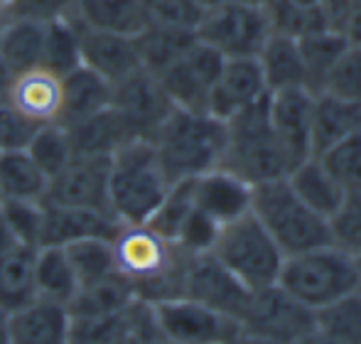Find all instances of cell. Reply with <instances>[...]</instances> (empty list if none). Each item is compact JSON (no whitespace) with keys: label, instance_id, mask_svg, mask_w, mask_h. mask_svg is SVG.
<instances>
[{"label":"cell","instance_id":"1","mask_svg":"<svg viewBox=\"0 0 361 344\" xmlns=\"http://www.w3.org/2000/svg\"><path fill=\"white\" fill-rule=\"evenodd\" d=\"M114 244L116 271L133 285L143 302H160L185 295L190 254L147 224H121Z\"/></svg>","mask_w":361,"mask_h":344},{"label":"cell","instance_id":"2","mask_svg":"<svg viewBox=\"0 0 361 344\" xmlns=\"http://www.w3.org/2000/svg\"><path fill=\"white\" fill-rule=\"evenodd\" d=\"M170 185L219 168L226 145V123L209 113L175 109L150 138Z\"/></svg>","mask_w":361,"mask_h":344},{"label":"cell","instance_id":"3","mask_svg":"<svg viewBox=\"0 0 361 344\" xmlns=\"http://www.w3.org/2000/svg\"><path fill=\"white\" fill-rule=\"evenodd\" d=\"M170 180L150 140L133 138L109 160V207L121 224H147L162 204Z\"/></svg>","mask_w":361,"mask_h":344},{"label":"cell","instance_id":"4","mask_svg":"<svg viewBox=\"0 0 361 344\" xmlns=\"http://www.w3.org/2000/svg\"><path fill=\"white\" fill-rule=\"evenodd\" d=\"M224 123H226V145L219 168L241 177L251 187L288 175V158L268 118V96L238 111Z\"/></svg>","mask_w":361,"mask_h":344},{"label":"cell","instance_id":"5","mask_svg":"<svg viewBox=\"0 0 361 344\" xmlns=\"http://www.w3.org/2000/svg\"><path fill=\"white\" fill-rule=\"evenodd\" d=\"M290 297L307 310H319L329 302L361 290L357 258L337 246L324 244L302 254L286 256L278 283Z\"/></svg>","mask_w":361,"mask_h":344},{"label":"cell","instance_id":"6","mask_svg":"<svg viewBox=\"0 0 361 344\" xmlns=\"http://www.w3.org/2000/svg\"><path fill=\"white\" fill-rule=\"evenodd\" d=\"M251 214L271 234L278 249L286 256L302 254L329 241L327 219L314 214L302 199L293 192L286 177L253 185L251 190Z\"/></svg>","mask_w":361,"mask_h":344},{"label":"cell","instance_id":"7","mask_svg":"<svg viewBox=\"0 0 361 344\" xmlns=\"http://www.w3.org/2000/svg\"><path fill=\"white\" fill-rule=\"evenodd\" d=\"M212 256L251 293L276 285L286 261V254L251 211L219 229Z\"/></svg>","mask_w":361,"mask_h":344},{"label":"cell","instance_id":"8","mask_svg":"<svg viewBox=\"0 0 361 344\" xmlns=\"http://www.w3.org/2000/svg\"><path fill=\"white\" fill-rule=\"evenodd\" d=\"M195 35L224 59L256 57L273 35V23L258 0H228L202 13Z\"/></svg>","mask_w":361,"mask_h":344},{"label":"cell","instance_id":"9","mask_svg":"<svg viewBox=\"0 0 361 344\" xmlns=\"http://www.w3.org/2000/svg\"><path fill=\"white\" fill-rule=\"evenodd\" d=\"M150 305V302H147ZM152 317L172 344H233L241 325L192 297H170L152 302Z\"/></svg>","mask_w":361,"mask_h":344},{"label":"cell","instance_id":"10","mask_svg":"<svg viewBox=\"0 0 361 344\" xmlns=\"http://www.w3.org/2000/svg\"><path fill=\"white\" fill-rule=\"evenodd\" d=\"M221 64L224 57L216 49L195 39L185 54L157 74V79L175 109L209 113V94L221 72Z\"/></svg>","mask_w":361,"mask_h":344},{"label":"cell","instance_id":"11","mask_svg":"<svg viewBox=\"0 0 361 344\" xmlns=\"http://www.w3.org/2000/svg\"><path fill=\"white\" fill-rule=\"evenodd\" d=\"M314 327L312 310L300 305L281 285L256 290L241 320V330L278 344H295Z\"/></svg>","mask_w":361,"mask_h":344},{"label":"cell","instance_id":"12","mask_svg":"<svg viewBox=\"0 0 361 344\" xmlns=\"http://www.w3.org/2000/svg\"><path fill=\"white\" fill-rule=\"evenodd\" d=\"M111 106L123 116L130 130L145 140H150L162 121L175 111L157 74L143 67L111 86Z\"/></svg>","mask_w":361,"mask_h":344},{"label":"cell","instance_id":"13","mask_svg":"<svg viewBox=\"0 0 361 344\" xmlns=\"http://www.w3.org/2000/svg\"><path fill=\"white\" fill-rule=\"evenodd\" d=\"M253 293L226 271L212 254L190 256L185 273V297L202 302L241 325Z\"/></svg>","mask_w":361,"mask_h":344},{"label":"cell","instance_id":"14","mask_svg":"<svg viewBox=\"0 0 361 344\" xmlns=\"http://www.w3.org/2000/svg\"><path fill=\"white\" fill-rule=\"evenodd\" d=\"M109 160L74 155L54 177H49L44 199L47 204L81 207L111 214L109 207ZM114 216V214H111Z\"/></svg>","mask_w":361,"mask_h":344},{"label":"cell","instance_id":"15","mask_svg":"<svg viewBox=\"0 0 361 344\" xmlns=\"http://www.w3.org/2000/svg\"><path fill=\"white\" fill-rule=\"evenodd\" d=\"M268 118L290 168L312 155V91L305 86L271 91Z\"/></svg>","mask_w":361,"mask_h":344},{"label":"cell","instance_id":"16","mask_svg":"<svg viewBox=\"0 0 361 344\" xmlns=\"http://www.w3.org/2000/svg\"><path fill=\"white\" fill-rule=\"evenodd\" d=\"M268 94L271 91H268L256 57L224 59L221 72L209 94V116L228 121L238 111L263 101Z\"/></svg>","mask_w":361,"mask_h":344},{"label":"cell","instance_id":"17","mask_svg":"<svg viewBox=\"0 0 361 344\" xmlns=\"http://www.w3.org/2000/svg\"><path fill=\"white\" fill-rule=\"evenodd\" d=\"M3 101L37 125L59 123V116H62V77H57L44 67L13 74Z\"/></svg>","mask_w":361,"mask_h":344},{"label":"cell","instance_id":"18","mask_svg":"<svg viewBox=\"0 0 361 344\" xmlns=\"http://www.w3.org/2000/svg\"><path fill=\"white\" fill-rule=\"evenodd\" d=\"M79 42L81 64L101 74L111 86L143 67L138 47H135V37L130 35L106 32V30H94L79 23Z\"/></svg>","mask_w":361,"mask_h":344},{"label":"cell","instance_id":"19","mask_svg":"<svg viewBox=\"0 0 361 344\" xmlns=\"http://www.w3.org/2000/svg\"><path fill=\"white\" fill-rule=\"evenodd\" d=\"M251 190L253 187L248 182L224 168H214L192 180L195 207L214 219L219 226L251 211Z\"/></svg>","mask_w":361,"mask_h":344},{"label":"cell","instance_id":"20","mask_svg":"<svg viewBox=\"0 0 361 344\" xmlns=\"http://www.w3.org/2000/svg\"><path fill=\"white\" fill-rule=\"evenodd\" d=\"M118 226L121 221L106 211L44 202V224L39 246H69L81 239H114Z\"/></svg>","mask_w":361,"mask_h":344},{"label":"cell","instance_id":"21","mask_svg":"<svg viewBox=\"0 0 361 344\" xmlns=\"http://www.w3.org/2000/svg\"><path fill=\"white\" fill-rule=\"evenodd\" d=\"M69 310L59 302L35 297L10 312V344H69Z\"/></svg>","mask_w":361,"mask_h":344},{"label":"cell","instance_id":"22","mask_svg":"<svg viewBox=\"0 0 361 344\" xmlns=\"http://www.w3.org/2000/svg\"><path fill=\"white\" fill-rule=\"evenodd\" d=\"M64 128L72 140L74 155H86V158H111L121 145L138 138L114 106L64 125Z\"/></svg>","mask_w":361,"mask_h":344},{"label":"cell","instance_id":"23","mask_svg":"<svg viewBox=\"0 0 361 344\" xmlns=\"http://www.w3.org/2000/svg\"><path fill=\"white\" fill-rule=\"evenodd\" d=\"M361 130V104L317 91L312 94V155Z\"/></svg>","mask_w":361,"mask_h":344},{"label":"cell","instance_id":"24","mask_svg":"<svg viewBox=\"0 0 361 344\" xmlns=\"http://www.w3.org/2000/svg\"><path fill=\"white\" fill-rule=\"evenodd\" d=\"M111 106V84L94 69L79 64L62 77V116L59 123L69 125Z\"/></svg>","mask_w":361,"mask_h":344},{"label":"cell","instance_id":"25","mask_svg":"<svg viewBox=\"0 0 361 344\" xmlns=\"http://www.w3.org/2000/svg\"><path fill=\"white\" fill-rule=\"evenodd\" d=\"M288 185L293 187V192L314 211V214L329 216L337 211V207L344 199V190L339 187V182L329 175V170L324 168V163L317 155H310L307 160L298 163L295 168H290L286 175Z\"/></svg>","mask_w":361,"mask_h":344},{"label":"cell","instance_id":"26","mask_svg":"<svg viewBox=\"0 0 361 344\" xmlns=\"http://www.w3.org/2000/svg\"><path fill=\"white\" fill-rule=\"evenodd\" d=\"M44 23L8 18L0 23V62L10 74H20L42 64Z\"/></svg>","mask_w":361,"mask_h":344},{"label":"cell","instance_id":"27","mask_svg":"<svg viewBox=\"0 0 361 344\" xmlns=\"http://www.w3.org/2000/svg\"><path fill=\"white\" fill-rule=\"evenodd\" d=\"M256 59L263 72V79H266L268 91L293 89V86H305L307 89L298 37L273 32L261 47V52L256 54Z\"/></svg>","mask_w":361,"mask_h":344},{"label":"cell","instance_id":"28","mask_svg":"<svg viewBox=\"0 0 361 344\" xmlns=\"http://www.w3.org/2000/svg\"><path fill=\"white\" fill-rule=\"evenodd\" d=\"M74 18L86 27L130 37L147 25L140 0H74Z\"/></svg>","mask_w":361,"mask_h":344},{"label":"cell","instance_id":"29","mask_svg":"<svg viewBox=\"0 0 361 344\" xmlns=\"http://www.w3.org/2000/svg\"><path fill=\"white\" fill-rule=\"evenodd\" d=\"M35 288L37 297L67 307L79 290V281L62 246H39L35 251Z\"/></svg>","mask_w":361,"mask_h":344},{"label":"cell","instance_id":"30","mask_svg":"<svg viewBox=\"0 0 361 344\" xmlns=\"http://www.w3.org/2000/svg\"><path fill=\"white\" fill-rule=\"evenodd\" d=\"M135 290L121 273L104 278L99 283H91L76 290L74 300L67 305L69 317H101L123 312L130 302H135Z\"/></svg>","mask_w":361,"mask_h":344},{"label":"cell","instance_id":"31","mask_svg":"<svg viewBox=\"0 0 361 344\" xmlns=\"http://www.w3.org/2000/svg\"><path fill=\"white\" fill-rule=\"evenodd\" d=\"M35 251L18 246L10 254L0 256V307L15 312L37 297L35 288Z\"/></svg>","mask_w":361,"mask_h":344},{"label":"cell","instance_id":"32","mask_svg":"<svg viewBox=\"0 0 361 344\" xmlns=\"http://www.w3.org/2000/svg\"><path fill=\"white\" fill-rule=\"evenodd\" d=\"M197 39L195 30L182 27H165V25L147 23L138 35H135V47L140 54L143 69L152 74H160L165 67H170L180 54H185Z\"/></svg>","mask_w":361,"mask_h":344},{"label":"cell","instance_id":"33","mask_svg":"<svg viewBox=\"0 0 361 344\" xmlns=\"http://www.w3.org/2000/svg\"><path fill=\"white\" fill-rule=\"evenodd\" d=\"M298 44H300V54H302L307 89L312 94H317L322 89L324 79H327L329 69L334 67V62L342 57V52L352 42L339 30L324 27L317 30V32H307L302 37H298Z\"/></svg>","mask_w":361,"mask_h":344},{"label":"cell","instance_id":"34","mask_svg":"<svg viewBox=\"0 0 361 344\" xmlns=\"http://www.w3.org/2000/svg\"><path fill=\"white\" fill-rule=\"evenodd\" d=\"M49 177L37 168L27 150H0L3 199H44Z\"/></svg>","mask_w":361,"mask_h":344},{"label":"cell","instance_id":"35","mask_svg":"<svg viewBox=\"0 0 361 344\" xmlns=\"http://www.w3.org/2000/svg\"><path fill=\"white\" fill-rule=\"evenodd\" d=\"M81 64V42H79V23L74 18L49 20L44 23L42 39V64L57 77H64Z\"/></svg>","mask_w":361,"mask_h":344},{"label":"cell","instance_id":"36","mask_svg":"<svg viewBox=\"0 0 361 344\" xmlns=\"http://www.w3.org/2000/svg\"><path fill=\"white\" fill-rule=\"evenodd\" d=\"M62 249L67 251V258L74 268L79 288L99 283L104 278L118 273L116 271L114 244H111V239H81L69 246H62Z\"/></svg>","mask_w":361,"mask_h":344},{"label":"cell","instance_id":"37","mask_svg":"<svg viewBox=\"0 0 361 344\" xmlns=\"http://www.w3.org/2000/svg\"><path fill=\"white\" fill-rule=\"evenodd\" d=\"M314 330L342 344H361V290L312 310Z\"/></svg>","mask_w":361,"mask_h":344},{"label":"cell","instance_id":"38","mask_svg":"<svg viewBox=\"0 0 361 344\" xmlns=\"http://www.w3.org/2000/svg\"><path fill=\"white\" fill-rule=\"evenodd\" d=\"M25 150L47 177H54L62 168H67V163L74 158L72 140H69V133L62 123L39 125Z\"/></svg>","mask_w":361,"mask_h":344},{"label":"cell","instance_id":"39","mask_svg":"<svg viewBox=\"0 0 361 344\" xmlns=\"http://www.w3.org/2000/svg\"><path fill=\"white\" fill-rule=\"evenodd\" d=\"M130 305L116 315L72 317L69 344H118L130 332Z\"/></svg>","mask_w":361,"mask_h":344},{"label":"cell","instance_id":"40","mask_svg":"<svg viewBox=\"0 0 361 344\" xmlns=\"http://www.w3.org/2000/svg\"><path fill=\"white\" fill-rule=\"evenodd\" d=\"M329 241L352 258L361 256V190L344 192L342 204L327 219Z\"/></svg>","mask_w":361,"mask_h":344},{"label":"cell","instance_id":"41","mask_svg":"<svg viewBox=\"0 0 361 344\" xmlns=\"http://www.w3.org/2000/svg\"><path fill=\"white\" fill-rule=\"evenodd\" d=\"M0 214L5 216L10 231L20 246L37 249L42 239L44 224V202L42 199H3Z\"/></svg>","mask_w":361,"mask_h":344},{"label":"cell","instance_id":"42","mask_svg":"<svg viewBox=\"0 0 361 344\" xmlns=\"http://www.w3.org/2000/svg\"><path fill=\"white\" fill-rule=\"evenodd\" d=\"M344 192L361 190V130L317 155Z\"/></svg>","mask_w":361,"mask_h":344},{"label":"cell","instance_id":"43","mask_svg":"<svg viewBox=\"0 0 361 344\" xmlns=\"http://www.w3.org/2000/svg\"><path fill=\"white\" fill-rule=\"evenodd\" d=\"M319 91L361 104V44H349L344 49Z\"/></svg>","mask_w":361,"mask_h":344},{"label":"cell","instance_id":"44","mask_svg":"<svg viewBox=\"0 0 361 344\" xmlns=\"http://www.w3.org/2000/svg\"><path fill=\"white\" fill-rule=\"evenodd\" d=\"M219 229H221V226H219L214 219H209L202 209L192 207L190 214L182 219L180 229H177V234L172 241L190 256L212 254L214 241L219 236Z\"/></svg>","mask_w":361,"mask_h":344},{"label":"cell","instance_id":"45","mask_svg":"<svg viewBox=\"0 0 361 344\" xmlns=\"http://www.w3.org/2000/svg\"><path fill=\"white\" fill-rule=\"evenodd\" d=\"M145 20L165 27L197 30L202 10L195 0H140Z\"/></svg>","mask_w":361,"mask_h":344},{"label":"cell","instance_id":"46","mask_svg":"<svg viewBox=\"0 0 361 344\" xmlns=\"http://www.w3.org/2000/svg\"><path fill=\"white\" fill-rule=\"evenodd\" d=\"M39 125L0 101V150H25Z\"/></svg>","mask_w":361,"mask_h":344},{"label":"cell","instance_id":"47","mask_svg":"<svg viewBox=\"0 0 361 344\" xmlns=\"http://www.w3.org/2000/svg\"><path fill=\"white\" fill-rule=\"evenodd\" d=\"M8 18L39 20V23L74 18V0H10Z\"/></svg>","mask_w":361,"mask_h":344},{"label":"cell","instance_id":"48","mask_svg":"<svg viewBox=\"0 0 361 344\" xmlns=\"http://www.w3.org/2000/svg\"><path fill=\"white\" fill-rule=\"evenodd\" d=\"M342 32L352 44H361V0H349L342 20Z\"/></svg>","mask_w":361,"mask_h":344},{"label":"cell","instance_id":"49","mask_svg":"<svg viewBox=\"0 0 361 344\" xmlns=\"http://www.w3.org/2000/svg\"><path fill=\"white\" fill-rule=\"evenodd\" d=\"M18 239H15V234L10 231L8 221H5V216L0 214V256L10 254L13 249H18Z\"/></svg>","mask_w":361,"mask_h":344},{"label":"cell","instance_id":"50","mask_svg":"<svg viewBox=\"0 0 361 344\" xmlns=\"http://www.w3.org/2000/svg\"><path fill=\"white\" fill-rule=\"evenodd\" d=\"M295 344H342V342H337V340H332V337H327V335H322L319 330H310V332H305L302 337H300Z\"/></svg>","mask_w":361,"mask_h":344},{"label":"cell","instance_id":"51","mask_svg":"<svg viewBox=\"0 0 361 344\" xmlns=\"http://www.w3.org/2000/svg\"><path fill=\"white\" fill-rule=\"evenodd\" d=\"M233 344H278V342H271V340H266V337H258V335H251V332L241 330V335L236 337Z\"/></svg>","mask_w":361,"mask_h":344},{"label":"cell","instance_id":"52","mask_svg":"<svg viewBox=\"0 0 361 344\" xmlns=\"http://www.w3.org/2000/svg\"><path fill=\"white\" fill-rule=\"evenodd\" d=\"M10 312H5L3 307H0V344H10Z\"/></svg>","mask_w":361,"mask_h":344},{"label":"cell","instance_id":"53","mask_svg":"<svg viewBox=\"0 0 361 344\" xmlns=\"http://www.w3.org/2000/svg\"><path fill=\"white\" fill-rule=\"evenodd\" d=\"M10 79H13V74H10L8 69H5V64L0 62V101H3V96H5V89H8Z\"/></svg>","mask_w":361,"mask_h":344},{"label":"cell","instance_id":"54","mask_svg":"<svg viewBox=\"0 0 361 344\" xmlns=\"http://www.w3.org/2000/svg\"><path fill=\"white\" fill-rule=\"evenodd\" d=\"M197 5H200V10L204 13V10H212V8H216V5H224V3H228V0H195Z\"/></svg>","mask_w":361,"mask_h":344},{"label":"cell","instance_id":"55","mask_svg":"<svg viewBox=\"0 0 361 344\" xmlns=\"http://www.w3.org/2000/svg\"><path fill=\"white\" fill-rule=\"evenodd\" d=\"M300 8H324V0H290Z\"/></svg>","mask_w":361,"mask_h":344},{"label":"cell","instance_id":"56","mask_svg":"<svg viewBox=\"0 0 361 344\" xmlns=\"http://www.w3.org/2000/svg\"><path fill=\"white\" fill-rule=\"evenodd\" d=\"M8 8H10V0H0V23L8 20Z\"/></svg>","mask_w":361,"mask_h":344},{"label":"cell","instance_id":"57","mask_svg":"<svg viewBox=\"0 0 361 344\" xmlns=\"http://www.w3.org/2000/svg\"><path fill=\"white\" fill-rule=\"evenodd\" d=\"M357 268H359V273H361V256L357 258Z\"/></svg>","mask_w":361,"mask_h":344},{"label":"cell","instance_id":"58","mask_svg":"<svg viewBox=\"0 0 361 344\" xmlns=\"http://www.w3.org/2000/svg\"><path fill=\"white\" fill-rule=\"evenodd\" d=\"M258 3H263V5H266V3H271V0H258Z\"/></svg>","mask_w":361,"mask_h":344},{"label":"cell","instance_id":"59","mask_svg":"<svg viewBox=\"0 0 361 344\" xmlns=\"http://www.w3.org/2000/svg\"><path fill=\"white\" fill-rule=\"evenodd\" d=\"M0 204H3V192H0Z\"/></svg>","mask_w":361,"mask_h":344}]
</instances>
